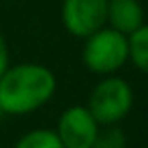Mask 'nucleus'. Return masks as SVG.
<instances>
[{
	"instance_id": "1a4fd4ad",
	"label": "nucleus",
	"mask_w": 148,
	"mask_h": 148,
	"mask_svg": "<svg viewBox=\"0 0 148 148\" xmlns=\"http://www.w3.org/2000/svg\"><path fill=\"white\" fill-rule=\"evenodd\" d=\"M91 148H126V134L118 124L101 126Z\"/></svg>"
},
{
	"instance_id": "9b49d317",
	"label": "nucleus",
	"mask_w": 148,
	"mask_h": 148,
	"mask_svg": "<svg viewBox=\"0 0 148 148\" xmlns=\"http://www.w3.org/2000/svg\"><path fill=\"white\" fill-rule=\"evenodd\" d=\"M0 118H2V110H0Z\"/></svg>"
},
{
	"instance_id": "20e7f679",
	"label": "nucleus",
	"mask_w": 148,
	"mask_h": 148,
	"mask_svg": "<svg viewBox=\"0 0 148 148\" xmlns=\"http://www.w3.org/2000/svg\"><path fill=\"white\" fill-rule=\"evenodd\" d=\"M106 14L108 0H63L61 4V23L77 39H85L106 27Z\"/></svg>"
},
{
	"instance_id": "f257e3e1",
	"label": "nucleus",
	"mask_w": 148,
	"mask_h": 148,
	"mask_svg": "<svg viewBox=\"0 0 148 148\" xmlns=\"http://www.w3.org/2000/svg\"><path fill=\"white\" fill-rule=\"evenodd\" d=\"M57 89L55 73L39 63H21L0 75V110L10 116H25L43 108Z\"/></svg>"
},
{
	"instance_id": "39448f33",
	"label": "nucleus",
	"mask_w": 148,
	"mask_h": 148,
	"mask_svg": "<svg viewBox=\"0 0 148 148\" xmlns=\"http://www.w3.org/2000/svg\"><path fill=\"white\" fill-rule=\"evenodd\" d=\"M99 128L85 106H71L59 116L55 132L63 148H91Z\"/></svg>"
},
{
	"instance_id": "7ed1b4c3",
	"label": "nucleus",
	"mask_w": 148,
	"mask_h": 148,
	"mask_svg": "<svg viewBox=\"0 0 148 148\" xmlns=\"http://www.w3.org/2000/svg\"><path fill=\"white\" fill-rule=\"evenodd\" d=\"M134 106V91L130 83L116 75H103V79L91 89L87 110L99 126L120 124Z\"/></svg>"
},
{
	"instance_id": "423d86ee",
	"label": "nucleus",
	"mask_w": 148,
	"mask_h": 148,
	"mask_svg": "<svg viewBox=\"0 0 148 148\" xmlns=\"http://www.w3.org/2000/svg\"><path fill=\"white\" fill-rule=\"evenodd\" d=\"M106 25L122 35H132L144 25V8L140 0H108Z\"/></svg>"
},
{
	"instance_id": "0eeeda50",
	"label": "nucleus",
	"mask_w": 148,
	"mask_h": 148,
	"mask_svg": "<svg viewBox=\"0 0 148 148\" xmlns=\"http://www.w3.org/2000/svg\"><path fill=\"white\" fill-rule=\"evenodd\" d=\"M128 59L134 67L148 75V25L144 23L138 31L128 35Z\"/></svg>"
},
{
	"instance_id": "9d476101",
	"label": "nucleus",
	"mask_w": 148,
	"mask_h": 148,
	"mask_svg": "<svg viewBox=\"0 0 148 148\" xmlns=\"http://www.w3.org/2000/svg\"><path fill=\"white\" fill-rule=\"evenodd\" d=\"M8 69V45H6V39L0 31V75Z\"/></svg>"
},
{
	"instance_id": "f03ea898",
	"label": "nucleus",
	"mask_w": 148,
	"mask_h": 148,
	"mask_svg": "<svg viewBox=\"0 0 148 148\" xmlns=\"http://www.w3.org/2000/svg\"><path fill=\"white\" fill-rule=\"evenodd\" d=\"M83 65L95 75H114L128 61V37L112 27H101L99 31L85 37L83 45Z\"/></svg>"
},
{
	"instance_id": "6e6552de",
	"label": "nucleus",
	"mask_w": 148,
	"mask_h": 148,
	"mask_svg": "<svg viewBox=\"0 0 148 148\" xmlns=\"http://www.w3.org/2000/svg\"><path fill=\"white\" fill-rule=\"evenodd\" d=\"M14 148H63L59 136L55 130H49V128H37V130H31L27 134H23Z\"/></svg>"
}]
</instances>
